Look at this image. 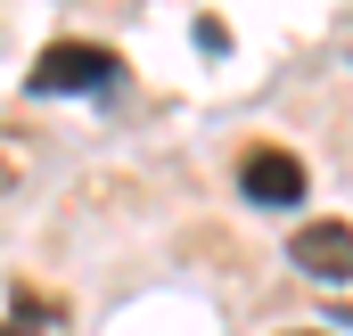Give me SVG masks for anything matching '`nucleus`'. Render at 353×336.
<instances>
[{
  "mask_svg": "<svg viewBox=\"0 0 353 336\" xmlns=\"http://www.w3.org/2000/svg\"><path fill=\"white\" fill-rule=\"evenodd\" d=\"M25 90L33 98H115L123 90V58L107 50V41H50L33 66H25Z\"/></svg>",
  "mask_w": 353,
  "mask_h": 336,
  "instance_id": "obj_1",
  "label": "nucleus"
},
{
  "mask_svg": "<svg viewBox=\"0 0 353 336\" xmlns=\"http://www.w3.org/2000/svg\"><path fill=\"white\" fill-rule=\"evenodd\" d=\"M304 189H312V172H304L296 148H247V156H239V197H247V205L288 213V205H304Z\"/></svg>",
  "mask_w": 353,
  "mask_h": 336,
  "instance_id": "obj_2",
  "label": "nucleus"
},
{
  "mask_svg": "<svg viewBox=\"0 0 353 336\" xmlns=\"http://www.w3.org/2000/svg\"><path fill=\"white\" fill-rule=\"evenodd\" d=\"M288 262L304 279H321V287H345L353 279V222H304L288 238Z\"/></svg>",
  "mask_w": 353,
  "mask_h": 336,
  "instance_id": "obj_3",
  "label": "nucleus"
},
{
  "mask_svg": "<svg viewBox=\"0 0 353 336\" xmlns=\"http://www.w3.org/2000/svg\"><path fill=\"white\" fill-rule=\"evenodd\" d=\"M50 320H58V312H50L41 295H25V312H17V320H0V336H41Z\"/></svg>",
  "mask_w": 353,
  "mask_h": 336,
  "instance_id": "obj_4",
  "label": "nucleus"
},
{
  "mask_svg": "<svg viewBox=\"0 0 353 336\" xmlns=\"http://www.w3.org/2000/svg\"><path fill=\"white\" fill-rule=\"evenodd\" d=\"M197 50H205V58H222V50H230V33H222L214 17H197Z\"/></svg>",
  "mask_w": 353,
  "mask_h": 336,
  "instance_id": "obj_5",
  "label": "nucleus"
},
{
  "mask_svg": "<svg viewBox=\"0 0 353 336\" xmlns=\"http://www.w3.org/2000/svg\"><path fill=\"white\" fill-rule=\"evenodd\" d=\"M296 336H312V328H296Z\"/></svg>",
  "mask_w": 353,
  "mask_h": 336,
  "instance_id": "obj_6",
  "label": "nucleus"
}]
</instances>
